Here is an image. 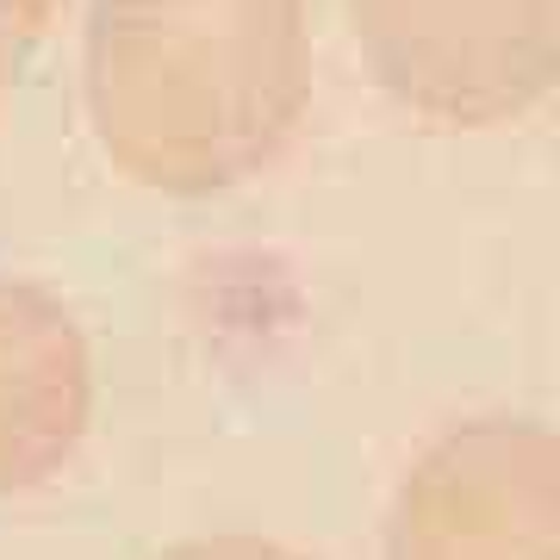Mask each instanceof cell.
<instances>
[{
  "instance_id": "6da1fadb",
  "label": "cell",
  "mask_w": 560,
  "mask_h": 560,
  "mask_svg": "<svg viewBox=\"0 0 560 560\" xmlns=\"http://www.w3.org/2000/svg\"><path fill=\"white\" fill-rule=\"evenodd\" d=\"M312 0H88L81 106L101 156L168 200L256 180L312 106Z\"/></svg>"
},
{
  "instance_id": "7a4b0ae2",
  "label": "cell",
  "mask_w": 560,
  "mask_h": 560,
  "mask_svg": "<svg viewBox=\"0 0 560 560\" xmlns=\"http://www.w3.org/2000/svg\"><path fill=\"white\" fill-rule=\"evenodd\" d=\"M349 32L386 101L448 131L560 94V0H349Z\"/></svg>"
},
{
  "instance_id": "3957f363",
  "label": "cell",
  "mask_w": 560,
  "mask_h": 560,
  "mask_svg": "<svg viewBox=\"0 0 560 560\" xmlns=\"http://www.w3.org/2000/svg\"><path fill=\"white\" fill-rule=\"evenodd\" d=\"M386 560H560V430L499 411L430 436L393 486Z\"/></svg>"
},
{
  "instance_id": "277c9868",
  "label": "cell",
  "mask_w": 560,
  "mask_h": 560,
  "mask_svg": "<svg viewBox=\"0 0 560 560\" xmlns=\"http://www.w3.org/2000/svg\"><path fill=\"white\" fill-rule=\"evenodd\" d=\"M94 423V355L75 312L25 275H0V499L50 486Z\"/></svg>"
},
{
  "instance_id": "5b68a950",
  "label": "cell",
  "mask_w": 560,
  "mask_h": 560,
  "mask_svg": "<svg viewBox=\"0 0 560 560\" xmlns=\"http://www.w3.org/2000/svg\"><path fill=\"white\" fill-rule=\"evenodd\" d=\"M57 13H62V0H0V101H7L25 81V69L38 62Z\"/></svg>"
},
{
  "instance_id": "8992f818",
  "label": "cell",
  "mask_w": 560,
  "mask_h": 560,
  "mask_svg": "<svg viewBox=\"0 0 560 560\" xmlns=\"http://www.w3.org/2000/svg\"><path fill=\"white\" fill-rule=\"evenodd\" d=\"M162 560H305V555H293V548H280V541H268V536H243V529H224V536H194V541H180V548H168Z\"/></svg>"
}]
</instances>
